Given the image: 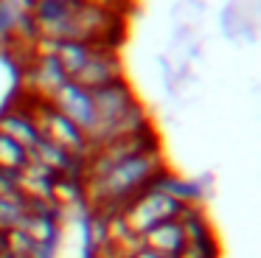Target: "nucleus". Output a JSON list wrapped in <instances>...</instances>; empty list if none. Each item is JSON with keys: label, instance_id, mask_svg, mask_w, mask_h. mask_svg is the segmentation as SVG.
<instances>
[{"label": "nucleus", "instance_id": "nucleus-11", "mask_svg": "<svg viewBox=\"0 0 261 258\" xmlns=\"http://www.w3.org/2000/svg\"><path fill=\"white\" fill-rule=\"evenodd\" d=\"M25 163H29V151L20 143H14L9 135L0 132V171L20 174L25 168Z\"/></svg>", "mask_w": 261, "mask_h": 258}, {"label": "nucleus", "instance_id": "nucleus-15", "mask_svg": "<svg viewBox=\"0 0 261 258\" xmlns=\"http://www.w3.org/2000/svg\"><path fill=\"white\" fill-rule=\"evenodd\" d=\"M3 252H6V233L0 230V258H3Z\"/></svg>", "mask_w": 261, "mask_h": 258}, {"label": "nucleus", "instance_id": "nucleus-10", "mask_svg": "<svg viewBox=\"0 0 261 258\" xmlns=\"http://www.w3.org/2000/svg\"><path fill=\"white\" fill-rule=\"evenodd\" d=\"M182 230V239L186 241H197V239H208L214 233V224H211V216L202 205H182L180 213L174 219Z\"/></svg>", "mask_w": 261, "mask_h": 258}, {"label": "nucleus", "instance_id": "nucleus-3", "mask_svg": "<svg viewBox=\"0 0 261 258\" xmlns=\"http://www.w3.org/2000/svg\"><path fill=\"white\" fill-rule=\"evenodd\" d=\"M29 101H31V104H29L31 107V115H34V121H37V126H40L42 138L51 140L54 146H59V149H65L68 154L85 160L87 151H90L87 135L82 132L73 121H68L59 110H54L51 101H37V98H29Z\"/></svg>", "mask_w": 261, "mask_h": 258}, {"label": "nucleus", "instance_id": "nucleus-9", "mask_svg": "<svg viewBox=\"0 0 261 258\" xmlns=\"http://www.w3.org/2000/svg\"><path fill=\"white\" fill-rule=\"evenodd\" d=\"M141 239H143V247H149V250H152L154 255H160V258H177V252L182 250V244H186L182 230H180V224H177L174 219L152 227L149 233H143Z\"/></svg>", "mask_w": 261, "mask_h": 258}, {"label": "nucleus", "instance_id": "nucleus-7", "mask_svg": "<svg viewBox=\"0 0 261 258\" xmlns=\"http://www.w3.org/2000/svg\"><path fill=\"white\" fill-rule=\"evenodd\" d=\"M0 132L9 135L14 143H20L25 151H31L37 143H40V126H37L34 115H31V107H9V110L0 112Z\"/></svg>", "mask_w": 261, "mask_h": 258}, {"label": "nucleus", "instance_id": "nucleus-12", "mask_svg": "<svg viewBox=\"0 0 261 258\" xmlns=\"http://www.w3.org/2000/svg\"><path fill=\"white\" fill-rule=\"evenodd\" d=\"M222 247L216 236H208V239H197V241H186L182 250L177 252V258H219Z\"/></svg>", "mask_w": 261, "mask_h": 258}, {"label": "nucleus", "instance_id": "nucleus-2", "mask_svg": "<svg viewBox=\"0 0 261 258\" xmlns=\"http://www.w3.org/2000/svg\"><path fill=\"white\" fill-rule=\"evenodd\" d=\"M180 208L182 205L177 199H171V196L163 194L160 188L149 185V188H143L141 194L132 196V199L121 208V216H124L129 233L143 236V233H149L152 227H158V224L177 219Z\"/></svg>", "mask_w": 261, "mask_h": 258}, {"label": "nucleus", "instance_id": "nucleus-6", "mask_svg": "<svg viewBox=\"0 0 261 258\" xmlns=\"http://www.w3.org/2000/svg\"><path fill=\"white\" fill-rule=\"evenodd\" d=\"M54 110H59L68 121H73L82 132H90L93 123H96V110H93V95L90 90L79 87L73 82H65L62 87L57 90V95L51 98Z\"/></svg>", "mask_w": 261, "mask_h": 258}, {"label": "nucleus", "instance_id": "nucleus-13", "mask_svg": "<svg viewBox=\"0 0 261 258\" xmlns=\"http://www.w3.org/2000/svg\"><path fill=\"white\" fill-rule=\"evenodd\" d=\"M25 216V202H12V199H0V230H17L20 222Z\"/></svg>", "mask_w": 261, "mask_h": 258}, {"label": "nucleus", "instance_id": "nucleus-5", "mask_svg": "<svg viewBox=\"0 0 261 258\" xmlns=\"http://www.w3.org/2000/svg\"><path fill=\"white\" fill-rule=\"evenodd\" d=\"M25 90H29V98L37 101H51L57 95V90L65 82H70L65 76V70L59 67V62L48 54H34L31 56V65L25 67Z\"/></svg>", "mask_w": 261, "mask_h": 258}, {"label": "nucleus", "instance_id": "nucleus-14", "mask_svg": "<svg viewBox=\"0 0 261 258\" xmlns=\"http://www.w3.org/2000/svg\"><path fill=\"white\" fill-rule=\"evenodd\" d=\"M129 258H160V255H154V252L149 250V247H141V250H135Z\"/></svg>", "mask_w": 261, "mask_h": 258}, {"label": "nucleus", "instance_id": "nucleus-1", "mask_svg": "<svg viewBox=\"0 0 261 258\" xmlns=\"http://www.w3.org/2000/svg\"><path fill=\"white\" fill-rule=\"evenodd\" d=\"M166 171V157L163 149L154 146L146 149L141 154H132L126 160H121L118 166H113L110 171H104L101 177L93 179H82L85 183V202L90 211H101V213H115L138 196L143 188L154 183L158 174Z\"/></svg>", "mask_w": 261, "mask_h": 258}, {"label": "nucleus", "instance_id": "nucleus-8", "mask_svg": "<svg viewBox=\"0 0 261 258\" xmlns=\"http://www.w3.org/2000/svg\"><path fill=\"white\" fill-rule=\"evenodd\" d=\"M29 160L40 163V166L48 168L54 177H82V168H85V160L68 154L65 149L54 146L51 140H45V138H40V143L29 151Z\"/></svg>", "mask_w": 261, "mask_h": 258}, {"label": "nucleus", "instance_id": "nucleus-4", "mask_svg": "<svg viewBox=\"0 0 261 258\" xmlns=\"http://www.w3.org/2000/svg\"><path fill=\"white\" fill-rule=\"evenodd\" d=\"M124 79H126L124 76V62L118 59L115 48H96V50H93V56L85 62V67H82L70 82L93 93V90L110 87V84L124 82Z\"/></svg>", "mask_w": 261, "mask_h": 258}]
</instances>
